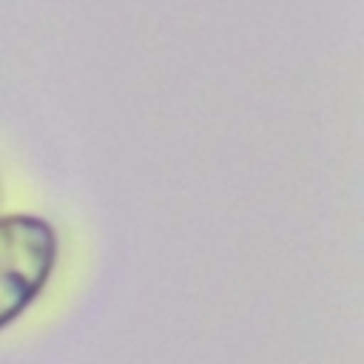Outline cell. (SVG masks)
I'll return each instance as SVG.
<instances>
[{
    "instance_id": "cell-1",
    "label": "cell",
    "mask_w": 364,
    "mask_h": 364,
    "mask_svg": "<svg viewBox=\"0 0 364 364\" xmlns=\"http://www.w3.org/2000/svg\"><path fill=\"white\" fill-rule=\"evenodd\" d=\"M54 262L57 236L46 219L26 213L0 219V327L37 299Z\"/></svg>"
}]
</instances>
